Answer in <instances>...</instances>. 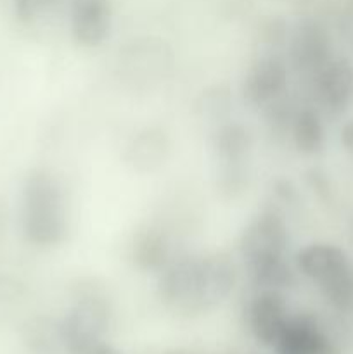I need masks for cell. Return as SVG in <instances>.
Masks as SVG:
<instances>
[{
  "mask_svg": "<svg viewBox=\"0 0 353 354\" xmlns=\"http://www.w3.org/2000/svg\"><path fill=\"white\" fill-rule=\"evenodd\" d=\"M134 258L141 268L144 270H163L168 265L170 245L165 235L156 230H147L135 241Z\"/></svg>",
  "mask_w": 353,
  "mask_h": 354,
  "instance_id": "9a60e30c",
  "label": "cell"
},
{
  "mask_svg": "<svg viewBox=\"0 0 353 354\" xmlns=\"http://www.w3.org/2000/svg\"><path fill=\"white\" fill-rule=\"evenodd\" d=\"M348 235H350V239H352V242H353V220L350 221V228H348Z\"/></svg>",
  "mask_w": 353,
  "mask_h": 354,
  "instance_id": "7402d4cb",
  "label": "cell"
},
{
  "mask_svg": "<svg viewBox=\"0 0 353 354\" xmlns=\"http://www.w3.org/2000/svg\"><path fill=\"white\" fill-rule=\"evenodd\" d=\"M315 93L329 113H345L353 102V66L346 59L329 61L315 75Z\"/></svg>",
  "mask_w": 353,
  "mask_h": 354,
  "instance_id": "9c48e42d",
  "label": "cell"
},
{
  "mask_svg": "<svg viewBox=\"0 0 353 354\" xmlns=\"http://www.w3.org/2000/svg\"><path fill=\"white\" fill-rule=\"evenodd\" d=\"M287 245L289 230L275 211H263L249 221L241 237V256L256 286L279 290L293 283L286 263Z\"/></svg>",
  "mask_w": 353,
  "mask_h": 354,
  "instance_id": "7a4b0ae2",
  "label": "cell"
},
{
  "mask_svg": "<svg viewBox=\"0 0 353 354\" xmlns=\"http://www.w3.org/2000/svg\"><path fill=\"white\" fill-rule=\"evenodd\" d=\"M111 6L107 0H73L69 24L78 45L96 48L111 33Z\"/></svg>",
  "mask_w": 353,
  "mask_h": 354,
  "instance_id": "ba28073f",
  "label": "cell"
},
{
  "mask_svg": "<svg viewBox=\"0 0 353 354\" xmlns=\"http://www.w3.org/2000/svg\"><path fill=\"white\" fill-rule=\"evenodd\" d=\"M289 317L286 299L273 289L260 290L248 308L249 327L263 346H275Z\"/></svg>",
  "mask_w": 353,
  "mask_h": 354,
  "instance_id": "52a82bcc",
  "label": "cell"
},
{
  "mask_svg": "<svg viewBox=\"0 0 353 354\" xmlns=\"http://www.w3.org/2000/svg\"><path fill=\"white\" fill-rule=\"evenodd\" d=\"M213 147L221 165V176H225V180L237 182L241 176H244L242 162L251 147V138L246 128L237 123L224 124L215 135Z\"/></svg>",
  "mask_w": 353,
  "mask_h": 354,
  "instance_id": "8fae6325",
  "label": "cell"
},
{
  "mask_svg": "<svg viewBox=\"0 0 353 354\" xmlns=\"http://www.w3.org/2000/svg\"><path fill=\"white\" fill-rule=\"evenodd\" d=\"M14 12L21 23H31L38 12V6L35 0H12Z\"/></svg>",
  "mask_w": 353,
  "mask_h": 354,
  "instance_id": "ac0fdd59",
  "label": "cell"
},
{
  "mask_svg": "<svg viewBox=\"0 0 353 354\" xmlns=\"http://www.w3.org/2000/svg\"><path fill=\"white\" fill-rule=\"evenodd\" d=\"M341 140H343V144H345V147L348 149V151L353 152V121H350V123L343 128Z\"/></svg>",
  "mask_w": 353,
  "mask_h": 354,
  "instance_id": "ffe728a7",
  "label": "cell"
},
{
  "mask_svg": "<svg viewBox=\"0 0 353 354\" xmlns=\"http://www.w3.org/2000/svg\"><path fill=\"white\" fill-rule=\"evenodd\" d=\"M291 64L296 71L317 75L331 61V37L320 21L303 17L289 38Z\"/></svg>",
  "mask_w": 353,
  "mask_h": 354,
  "instance_id": "5b68a950",
  "label": "cell"
},
{
  "mask_svg": "<svg viewBox=\"0 0 353 354\" xmlns=\"http://www.w3.org/2000/svg\"><path fill=\"white\" fill-rule=\"evenodd\" d=\"M293 140L303 154H317L324 147L325 131L320 116L314 109H300L293 118Z\"/></svg>",
  "mask_w": 353,
  "mask_h": 354,
  "instance_id": "5bb4252c",
  "label": "cell"
},
{
  "mask_svg": "<svg viewBox=\"0 0 353 354\" xmlns=\"http://www.w3.org/2000/svg\"><path fill=\"white\" fill-rule=\"evenodd\" d=\"M168 151L170 144L165 131L158 128H145L132 138L125 159L137 171L151 173L165 165Z\"/></svg>",
  "mask_w": 353,
  "mask_h": 354,
  "instance_id": "4fadbf2b",
  "label": "cell"
},
{
  "mask_svg": "<svg viewBox=\"0 0 353 354\" xmlns=\"http://www.w3.org/2000/svg\"><path fill=\"white\" fill-rule=\"evenodd\" d=\"M234 263L225 256H187L172 259L158 280L166 306L182 313H201L224 303L235 287Z\"/></svg>",
  "mask_w": 353,
  "mask_h": 354,
  "instance_id": "6da1fadb",
  "label": "cell"
},
{
  "mask_svg": "<svg viewBox=\"0 0 353 354\" xmlns=\"http://www.w3.org/2000/svg\"><path fill=\"white\" fill-rule=\"evenodd\" d=\"M24 292V286L14 277L0 273V304L12 303L19 299Z\"/></svg>",
  "mask_w": 353,
  "mask_h": 354,
  "instance_id": "e0dca14e",
  "label": "cell"
},
{
  "mask_svg": "<svg viewBox=\"0 0 353 354\" xmlns=\"http://www.w3.org/2000/svg\"><path fill=\"white\" fill-rule=\"evenodd\" d=\"M111 310L107 301L96 294L80 297L61 325V337L71 354H80L102 341L109 328Z\"/></svg>",
  "mask_w": 353,
  "mask_h": 354,
  "instance_id": "277c9868",
  "label": "cell"
},
{
  "mask_svg": "<svg viewBox=\"0 0 353 354\" xmlns=\"http://www.w3.org/2000/svg\"><path fill=\"white\" fill-rule=\"evenodd\" d=\"M35 2H37V6H38V10H40V9H45V7H51V6H54V3H57L59 0H35Z\"/></svg>",
  "mask_w": 353,
  "mask_h": 354,
  "instance_id": "44dd1931",
  "label": "cell"
},
{
  "mask_svg": "<svg viewBox=\"0 0 353 354\" xmlns=\"http://www.w3.org/2000/svg\"><path fill=\"white\" fill-rule=\"evenodd\" d=\"M352 259L348 258L341 248L334 244H324V242H315L301 249L296 256V265L300 273H303L307 279L314 283H320L348 266Z\"/></svg>",
  "mask_w": 353,
  "mask_h": 354,
  "instance_id": "7c38bea8",
  "label": "cell"
},
{
  "mask_svg": "<svg viewBox=\"0 0 353 354\" xmlns=\"http://www.w3.org/2000/svg\"><path fill=\"white\" fill-rule=\"evenodd\" d=\"M318 289L339 313H353V263L318 283Z\"/></svg>",
  "mask_w": 353,
  "mask_h": 354,
  "instance_id": "2e32d148",
  "label": "cell"
},
{
  "mask_svg": "<svg viewBox=\"0 0 353 354\" xmlns=\"http://www.w3.org/2000/svg\"><path fill=\"white\" fill-rule=\"evenodd\" d=\"M23 232L37 248H54L68 235L64 192L47 169H33L24 180Z\"/></svg>",
  "mask_w": 353,
  "mask_h": 354,
  "instance_id": "3957f363",
  "label": "cell"
},
{
  "mask_svg": "<svg viewBox=\"0 0 353 354\" xmlns=\"http://www.w3.org/2000/svg\"><path fill=\"white\" fill-rule=\"evenodd\" d=\"M287 86V66L279 55H263L248 69L242 95L253 106H266L279 99Z\"/></svg>",
  "mask_w": 353,
  "mask_h": 354,
  "instance_id": "8992f818",
  "label": "cell"
},
{
  "mask_svg": "<svg viewBox=\"0 0 353 354\" xmlns=\"http://www.w3.org/2000/svg\"><path fill=\"white\" fill-rule=\"evenodd\" d=\"M277 354H332V342L314 317H289L275 342Z\"/></svg>",
  "mask_w": 353,
  "mask_h": 354,
  "instance_id": "30bf717a",
  "label": "cell"
},
{
  "mask_svg": "<svg viewBox=\"0 0 353 354\" xmlns=\"http://www.w3.org/2000/svg\"><path fill=\"white\" fill-rule=\"evenodd\" d=\"M80 354H123V353H121L118 348H114V346L107 344V342L99 341Z\"/></svg>",
  "mask_w": 353,
  "mask_h": 354,
  "instance_id": "d6986e66",
  "label": "cell"
}]
</instances>
